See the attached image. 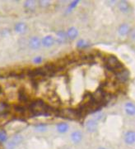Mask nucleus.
Masks as SVG:
<instances>
[{
  "label": "nucleus",
  "mask_w": 135,
  "mask_h": 149,
  "mask_svg": "<svg viewBox=\"0 0 135 149\" xmlns=\"http://www.w3.org/2000/svg\"><path fill=\"white\" fill-rule=\"evenodd\" d=\"M42 61H43V57L42 56H36L34 60H33V62L35 63V64H41L42 62Z\"/></svg>",
  "instance_id": "a878e982"
},
{
  "label": "nucleus",
  "mask_w": 135,
  "mask_h": 149,
  "mask_svg": "<svg viewBox=\"0 0 135 149\" xmlns=\"http://www.w3.org/2000/svg\"><path fill=\"white\" fill-rule=\"evenodd\" d=\"M56 37H57V38L55 39V42L59 43V44L66 42V41L68 40L67 34L64 31H59V32H57Z\"/></svg>",
  "instance_id": "ddd939ff"
},
{
  "label": "nucleus",
  "mask_w": 135,
  "mask_h": 149,
  "mask_svg": "<svg viewBox=\"0 0 135 149\" xmlns=\"http://www.w3.org/2000/svg\"><path fill=\"white\" fill-rule=\"evenodd\" d=\"M130 32V27L128 24L126 23H123L121 24L119 28H118V32L120 34V36L121 37H125V36H127Z\"/></svg>",
  "instance_id": "2eb2a0df"
},
{
  "label": "nucleus",
  "mask_w": 135,
  "mask_h": 149,
  "mask_svg": "<svg viewBox=\"0 0 135 149\" xmlns=\"http://www.w3.org/2000/svg\"><path fill=\"white\" fill-rule=\"evenodd\" d=\"M55 43V38L51 35H47L43 37L41 40V45L45 47H50Z\"/></svg>",
  "instance_id": "1a4fd4ad"
},
{
  "label": "nucleus",
  "mask_w": 135,
  "mask_h": 149,
  "mask_svg": "<svg viewBox=\"0 0 135 149\" xmlns=\"http://www.w3.org/2000/svg\"><path fill=\"white\" fill-rule=\"evenodd\" d=\"M68 128H69V126L66 123H58L57 131L59 133H67Z\"/></svg>",
  "instance_id": "aec40b11"
},
{
  "label": "nucleus",
  "mask_w": 135,
  "mask_h": 149,
  "mask_svg": "<svg viewBox=\"0 0 135 149\" xmlns=\"http://www.w3.org/2000/svg\"><path fill=\"white\" fill-rule=\"evenodd\" d=\"M125 112L127 114H129L130 116H134L135 114V107L134 103L132 102H128L125 104Z\"/></svg>",
  "instance_id": "a211bd4d"
},
{
  "label": "nucleus",
  "mask_w": 135,
  "mask_h": 149,
  "mask_svg": "<svg viewBox=\"0 0 135 149\" xmlns=\"http://www.w3.org/2000/svg\"><path fill=\"white\" fill-rule=\"evenodd\" d=\"M24 8L26 10L34 12L37 8V2L33 0H27L24 3Z\"/></svg>",
  "instance_id": "dca6fc26"
},
{
  "label": "nucleus",
  "mask_w": 135,
  "mask_h": 149,
  "mask_svg": "<svg viewBox=\"0 0 135 149\" xmlns=\"http://www.w3.org/2000/svg\"><path fill=\"white\" fill-rule=\"evenodd\" d=\"M29 47L32 50H38L41 47V41L38 37H32L29 40Z\"/></svg>",
  "instance_id": "6e6552de"
},
{
  "label": "nucleus",
  "mask_w": 135,
  "mask_h": 149,
  "mask_svg": "<svg viewBox=\"0 0 135 149\" xmlns=\"http://www.w3.org/2000/svg\"><path fill=\"white\" fill-rule=\"evenodd\" d=\"M38 4L40 5L41 8H47L50 5V2L48 1V0H41V1H39L38 2Z\"/></svg>",
  "instance_id": "b1692460"
},
{
  "label": "nucleus",
  "mask_w": 135,
  "mask_h": 149,
  "mask_svg": "<svg viewBox=\"0 0 135 149\" xmlns=\"http://www.w3.org/2000/svg\"><path fill=\"white\" fill-rule=\"evenodd\" d=\"M83 140V133L80 131H74L71 134V141L74 144H78Z\"/></svg>",
  "instance_id": "9b49d317"
},
{
  "label": "nucleus",
  "mask_w": 135,
  "mask_h": 149,
  "mask_svg": "<svg viewBox=\"0 0 135 149\" xmlns=\"http://www.w3.org/2000/svg\"><path fill=\"white\" fill-rule=\"evenodd\" d=\"M103 117H104V113H96V118H95V120L98 122L99 120H102Z\"/></svg>",
  "instance_id": "bb28decb"
},
{
  "label": "nucleus",
  "mask_w": 135,
  "mask_h": 149,
  "mask_svg": "<svg viewBox=\"0 0 135 149\" xmlns=\"http://www.w3.org/2000/svg\"><path fill=\"white\" fill-rule=\"evenodd\" d=\"M114 77H115V80H117L119 83H120V84H124V83L127 82L128 80H129V70L128 69H126L125 67L123 70H121L120 71L114 73Z\"/></svg>",
  "instance_id": "7ed1b4c3"
},
{
  "label": "nucleus",
  "mask_w": 135,
  "mask_h": 149,
  "mask_svg": "<svg viewBox=\"0 0 135 149\" xmlns=\"http://www.w3.org/2000/svg\"><path fill=\"white\" fill-rule=\"evenodd\" d=\"M119 8L122 13H128L130 12L131 7H130V4L127 1H120L119 3Z\"/></svg>",
  "instance_id": "f3484780"
},
{
  "label": "nucleus",
  "mask_w": 135,
  "mask_h": 149,
  "mask_svg": "<svg viewBox=\"0 0 135 149\" xmlns=\"http://www.w3.org/2000/svg\"><path fill=\"white\" fill-rule=\"evenodd\" d=\"M66 34H67L68 39H70V40H75V39L78 37V30L76 28V27H71L68 29Z\"/></svg>",
  "instance_id": "f8f14e48"
},
{
  "label": "nucleus",
  "mask_w": 135,
  "mask_h": 149,
  "mask_svg": "<svg viewBox=\"0 0 135 149\" xmlns=\"http://www.w3.org/2000/svg\"><path fill=\"white\" fill-rule=\"evenodd\" d=\"M48 105L49 104H47L43 100H41V99L35 100L31 101L30 104L28 105V111L31 113V116L32 117L44 115Z\"/></svg>",
  "instance_id": "f257e3e1"
},
{
  "label": "nucleus",
  "mask_w": 135,
  "mask_h": 149,
  "mask_svg": "<svg viewBox=\"0 0 135 149\" xmlns=\"http://www.w3.org/2000/svg\"><path fill=\"white\" fill-rule=\"evenodd\" d=\"M9 111V104L3 100H0V115H5Z\"/></svg>",
  "instance_id": "6ab92c4d"
},
{
  "label": "nucleus",
  "mask_w": 135,
  "mask_h": 149,
  "mask_svg": "<svg viewBox=\"0 0 135 149\" xmlns=\"http://www.w3.org/2000/svg\"><path fill=\"white\" fill-rule=\"evenodd\" d=\"M14 30L17 33H20L22 34L24 32H26L27 30V26L25 22H19L17 23H16L15 26H14Z\"/></svg>",
  "instance_id": "4468645a"
},
{
  "label": "nucleus",
  "mask_w": 135,
  "mask_h": 149,
  "mask_svg": "<svg viewBox=\"0 0 135 149\" xmlns=\"http://www.w3.org/2000/svg\"><path fill=\"white\" fill-rule=\"evenodd\" d=\"M98 149H107V148H104V147H100V148H98Z\"/></svg>",
  "instance_id": "c85d7f7f"
},
{
  "label": "nucleus",
  "mask_w": 135,
  "mask_h": 149,
  "mask_svg": "<svg viewBox=\"0 0 135 149\" xmlns=\"http://www.w3.org/2000/svg\"><path fill=\"white\" fill-rule=\"evenodd\" d=\"M35 129L37 130V132L43 133V132H45L47 130V126L44 123H39V124H37L35 126Z\"/></svg>",
  "instance_id": "412c9836"
},
{
  "label": "nucleus",
  "mask_w": 135,
  "mask_h": 149,
  "mask_svg": "<svg viewBox=\"0 0 135 149\" xmlns=\"http://www.w3.org/2000/svg\"><path fill=\"white\" fill-rule=\"evenodd\" d=\"M78 1H75V2H73V3H71V4H70L69 8H74V7H76V5L78 4Z\"/></svg>",
  "instance_id": "cd10ccee"
},
{
  "label": "nucleus",
  "mask_w": 135,
  "mask_h": 149,
  "mask_svg": "<svg viewBox=\"0 0 135 149\" xmlns=\"http://www.w3.org/2000/svg\"><path fill=\"white\" fill-rule=\"evenodd\" d=\"M125 142L128 145H134L135 143V133L130 130L125 134Z\"/></svg>",
  "instance_id": "9d476101"
},
{
  "label": "nucleus",
  "mask_w": 135,
  "mask_h": 149,
  "mask_svg": "<svg viewBox=\"0 0 135 149\" xmlns=\"http://www.w3.org/2000/svg\"><path fill=\"white\" fill-rule=\"evenodd\" d=\"M2 93V89H1V87H0V94Z\"/></svg>",
  "instance_id": "c756f323"
},
{
  "label": "nucleus",
  "mask_w": 135,
  "mask_h": 149,
  "mask_svg": "<svg viewBox=\"0 0 135 149\" xmlns=\"http://www.w3.org/2000/svg\"><path fill=\"white\" fill-rule=\"evenodd\" d=\"M23 141V136L21 134H15L6 144L7 149H15Z\"/></svg>",
  "instance_id": "20e7f679"
},
{
  "label": "nucleus",
  "mask_w": 135,
  "mask_h": 149,
  "mask_svg": "<svg viewBox=\"0 0 135 149\" xmlns=\"http://www.w3.org/2000/svg\"><path fill=\"white\" fill-rule=\"evenodd\" d=\"M88 46L89 43L86 40H84V39H80L77 42V47L78 48H86Z\"/></svg>",
  "instance_id": "4be33fe9"
},
{
  "label": "nucleus",
  "mask_w": 135,
  "mask_h": 149,
  "mask_svg": "<svg viewBox=\"0 0 135 149\" xmlns=\"http://www.w3.org/2000/svg\"><path fill=\"white\" fill-rule=\"evenodd\" d=\"M85 128H86L87 131L88 133H95L97 130V128H98V122L96 121L93 118L89 119L86 122Z\"/></svg>",
  "instance_id": "0eeeda50"
},
{
  "label": "nucleus",
  "mask_w": 135,
  "mask_h": 149,
  "mask_svg": "<svg viewBox=\"0 0 135 149\" xmlns=\"http://www.w3.org/2000/svg\"><path fill=\"white\" fill-rule=\"evenodd\" d=\"M10 30L9 29H8V28H5V29H3V30H2L1 32H0V34H1V36L2 37H7V36H8L9 34H10Z\"/></svg>",
  "instance_id": "393cba45"
},
{
  "label": "nucleus",
  "mask_w": 135,
  "mask_h": 149,
  "mask_svg": "<svg viewBox=\"0 0 135 149\" xmlns=\"http://www.w3.org/2000/svg\"><path fill=\"white\" fill-rule=\"evenodd\" d=\"M105 65L107 69L114 73H116L125 68L124 64L121 63L119 59L117 58V56L114 55H110L105 59Z\"/></svg>",
  "instance_id": "f03ea898"
},
{
  "label": "nucleus",
  "mask_w": 135,
  "mask_h": 149,
  "mask_svg": "<svg viewBox=\"0 0 135 149\" xmlns=\"http://www.w3.org/2000/svg\"><path fill=\"white\" fill-rule=\"evenodd\" d=\"M59 116H61L68 119H71V120L78 119L76 109H63L62 110H59Z\"/></svg>",
  "instance_id": "39448f33"
},
{
  "label": "nucleus",
  "mask_w": 135,
  "mask_h": 149,
  "mask_svg": "<svg viewBox=\"0 0 135 149\" xmlns=\"http://www.w3.org/2000/svg\"><path fill=\"white\" fill-rule=\"evenodd\" d=\"M17 99L22 104H27L30 100V96L24 88H21L17 91Z\"/></svg>",
  "instance_id": "423d86ee"
},
{
  "label": "nucleus",
  "mask_w": 135,
  "mask_h": 149,
  "mask_svg": "<svg viewBox=\"0 0 135 149\" xmlns=\"http://www.w3.org/2000/svg\"><path fill=\"white\" fill-rule=\"evenodd\" d=\"M7 141H8V135L6 132L3 130H0V143H4Z\"/></svg>",
  "instance_id": "5701e85b"
}]
</instances>
